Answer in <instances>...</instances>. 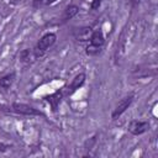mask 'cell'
I'll use <instances>...</instances> for the list:
<instances>
[{
  "instance_id": "cell-1",
  "label": "cell",
  "mask_w": 158,
  "mask_h": 158,
  "mask_svg": "<svg viewBox=\"0 0 158 158\" xmlns=\"http://www.w3.org/2000/svg\"><path fill=\"white\" fill-rule=\"evenodd\" d=\"M148 127H149L148 122H146V121L133 120V121H131L130 125H128V131H130L132 135L138 136V135L144 133V132L148 130Z\"/></svg>"
},
{
  "instance_id": "cell-2",
  "label": "cell",
  "mask_w": 158,
  "mask_h": 158,
  "mask_svg": "<svg viewBox=\"0 0 158 158\" xmlns=\"http://www.w3.org/2000/svg\"><path fill=\"white\" fill-rule=\"evenodd\" d=\"M56 35L54 33H46L37 43V49H40L41 52H44L46 49H48L54 42H56Z\"/></svg>"
},
{
  "instance_id": "cell-3",
  "label": "cell",
  "mask_w": 158,
  "mask_h": 158,
  "mask_svg": "<svg viewBox=\"0 0 158 158\" xmlns=\"http://www.w3.org/2000/svg\"><path fill=\"white\" fill-rule=\"evenodd\" d=\"M132 99H133V96H132V95L123 98V99L117 104V106L115 107V110H114V112H112V118H117L121 114H123V112L126 111V109L131 105Z\"/></svg>"
},
{
  "instance_id": "cell-4",
  "label": "cell",
  "mask_w": 158,
  "mask_h": 158,
  "mask_svg": "<svg viewBox=\"0 0 158 158\" xmlns=\"http://www.w3.org/2000/svg\"><path fill=\"white\" fill-rule=\"evenodd\" d=\"M12 110L21 115H41L40 111L25 104H12Z\"/></svg>"
},
{
  "instance_id": "cell-5",
  "label": "cell",
  "mask_w": 158,
  "mask_h": 158,
  "mask_svg": "<svg viewBox=\"0 0 158 158\" xmlns=\"http://www.w3.org/2000/svg\"><path fill=\"white\" fill-rule=\"evenodd\" d=\"M89 40H90V44L94 46V47H98V48H100V47L104 44V41H105V40H104V35H102L101 31H95V32H93Z\"/></svg>"
},
{
  "instance_id": "cell-6",
  "label": "cell",
  "mask_w": 158,
  "mask_h": 158,
  "mask_svg": "<svg viewBox=\"0 0 158 158\" xmlns=\"http://www.w3.org/2000/svg\"><path fill=\"white\" fill-rule=\"evenodd\" d=\"M78 11H79V7H78L77 5H69V6L64 10V14H63V16H62L63 21H67V20L73 19V17L78 14Z\"/></svg>"
},
{
  "instance_id": "cell-7",
  "label": "cell",
  "mask_w": 158,
  "mask_h": 158,
  "mask_svg": "<svg viewBox=\"0 0 158 158\" xmlns=\"http://www.w3.org/2000/svg\"><path fill=\"white\" fill-rule=\"evenodd\" d=\"M84 81H85V74L84 73H80V74H78L74 79H73V81H72V84H70V91H75L77 89H79V86H81L83 84H84Z\"/></svg>"
},
{
  "instance_id": "cell-8",
  "label": "cell",
  "mask_w": 158,
  "mask_h": 158,
  "mask_svg": "<svg viewBox=\"0 0 158 158\" xmlns=\"http://www.w3.org/2000/svg\"><path fill=\"white\" fill-rule=\"evenodd\" d=\"M60 99H62V94H60L59 91H57V93H54L53 95H49V96H47V98H46V100L52 105V107H53V110H54V111L57 110L58 104L60 102Z\"/></svg>"
},
{
  "instance_id": "cell-9",
  "label": "cell",
  "mask_w": 158,
  "mask_h": 158,
  "mask_svg": "<svg viewBox=\"0 0 158 158\" xmlns=\"http://www.w3.org/2000/svg\"><path fill=\"white\" fill-rule=\"evenodd\" d=\"M14 79H15V73H11V74H7L5 77H2L0 79V86L4 88V89H7L11 86V84L14 83Z\"/></svg>"
},
{
  "instance_id": "cell-10",
  "label": "cell",
  "mask_w": 158,
  "mask_h": 158,
  "mask_svg": "<svg viewBox=\"0 0 158 158\" xmlns=\"http://www.w3.org/2000/svg\"><path fill=\"white\" fill-rule=\"evenodd\" d=\"M91 28L90 27H83V28H80L79 31H78V38L80 40V41H86V40H89L90 38V36H91Z\"/></svg>"
},
{
  "instance_id": "cell-11",
  "label": "cell",
  "mask_w": 158,
  "mask_h": 158,
  "mask_svg": "<svg viewBox=\"0 0 158 158\" xmlns=\"http://www.w3.org/2000/svg\"><path fill=\"white\" fill-rule=\"evenodd\" d=\"M36 57H38V56L36 54V51H30V49H25V51L20 54V58H21V60H23V62H30V60H32V59L36 58Z\"/></svg>"
},
{
  "instance_id": "cell-12",
  "label": "cell",
  "mask_w": 158,
  "mask_h": 158,
  "mask_svg": "<svg viewBox=\"0 0 158 158\" xmlns=\"http://www.w3.org/2000/svg\"><path fill=\"white\" fill-rule=\"evenodd\" d=\"M56 0H35L33 1V5L35 6H46V5H49V4H53Z\"/></svg>"
},
{
  "instance_id": "cell-13",
  "label": "cell",
  "mask_w": 158,
  "mask_h": 158,
  "mask_svg": "<svg viewBox=\"0 0 158 158\" xmlns=\"http://www.w3.org/2000/svg\"><path fill=\"white\" fill-rule=\"evenodd\" d=\"M100 4H101V0H93V2H91V9H93V10L98 9V7L100 6Z\"/></svg>"
},
{
  "instance_id": "cell-14",
  "label": "cell",
  "mask_w": 158,
  "mask_h": 158,
  "mask_svg": "<svg viewBox=\"0 0 158 158\" xmlns=\"http://www.w3.org/2000/svg\"><path fill=\"white\" fill-rule=\"evenodd\" d=\"M132 1H133V2H137V1H139V0H132Z\"/></svg>"
}]
</instances>
